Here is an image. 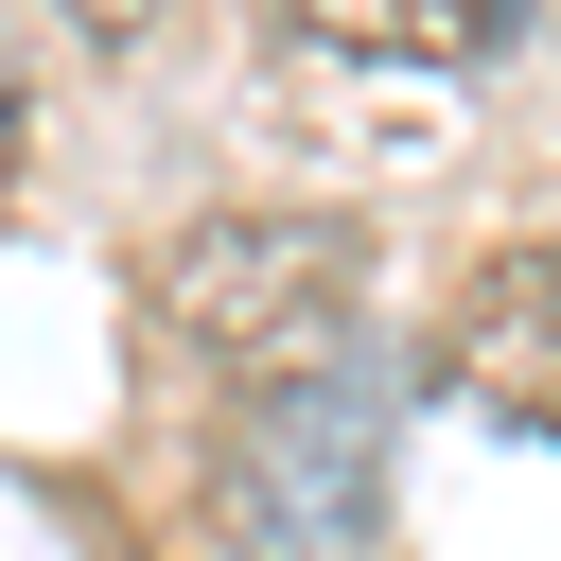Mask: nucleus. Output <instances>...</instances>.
Instances as JSON below:
<instances>
[{
  "mask_svg": "<svg viewBox=\"0 0 561 561\" xmlns=\"http://www.w3.org/2000/svg\"><path fill=\"white\" fill-rule=\"evenodd\" d=\"M386 438H403L386 351L298 368V386H245V403H228V456H210L228 543H245V561H368V543H386Z\"/></svg>",
  "mask_w": 561,
  "mask_h": 561,
  "instance_id": "2",
  "label": "nucleus"
},
{
  "mask_svg": "<svg viewBox=\"0 0 561 561\" xmlns=\"http://www.w3.org/2000/svg\"><path fill=\"white\" fill-rule=\"evenodd\" d=\"M18 158H35V70H18V18H0V210H18Z\"/></svg>",
  "mask_w": 561,
  "mask_h": 561,
  "instance_id": "5",
  "label": "nucleus"
},
{
  "mask_svg": "<svg viewBox=\"0 0 561 561\" xmlns=\"http://www.w3.org/2000/svg\"><path fill=\"white\" fill-rule=\"evenodd\" d=\"M53 18H70V35H105V53H140V35H158V0H53Z\"/></svg>",
  "mask_w": 561,
  "mask_h": 561,
  "instance_id": "6",
  "label": "nucleus"
},
{
  "mask_svg": "<svg viewBox=\"0 0 561 561\" xmlns=\"http://www.w3.org/2000/svg\"><path fill=\"white\" fill-rule=\"evenodd\" d=\"M298 53H368V70H491L508 35H526V0H263Z\"/></svg>",
  "mask_w": 561,
  "mask_h": 561,
  "instance_id": "3",
  "label": "nucleus"
},
{
  "mask_svg": "<svg viewBox=\"0 0 561 561\" xmlns=\"http://www.w3.org/2000/svg\"><path fill=\"white\" fill-rule=\"evenodd\" d=\"M158 316L245 386L351 368L368 351V228L351 210H193L158 245Z\"/></svg>",
  "mask_w": 561,
  "mask_h": 561,
  "instance_id": "1",
  "label": "nucleus"
},
{
  "mask_svg": "<svg viewBox=\"0 0 561 561\" xmlns=\"http://www.w3.org/2000/svg\"><path fill=\"white\" fill-rule=\"evenodd\" d=\"M473 298H491V316H473V386L543 403V386H561V263H491Z\"/></svg>",
  "mask_w": 561,
  "mask_h": 561,
  "instance_id": "4",
  "label": "nucleus"
}]
</instances>
